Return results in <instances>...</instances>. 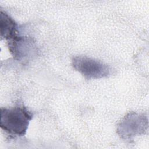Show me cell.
I'll list each match as a JSON object with an SVG mask.
<instances>
[{"label": "cell", "mask_w": 149, "mask_h": 149, "mask_svg": "<svg viewBox=\"0 0 149 149\" xmlns=\"http://www.w3.org/2000/svg\"><path fill=\"white\" fill-rule=\"evenodd\" d=\"M18 26L15 21L6 12L1 11L0 33L1 38L9 40L17 36Z\"/></svg>", "instance_id": "5"}, {"label": "cell", "mask_w": 149, "mask_h": 149, "mask_svg": "<svg viewBox=\"0 0 149 149\" xmlns=\"http://www.w3.org/2000/svg\"><path fill=\"white\" fill-rule=\"evenodd\" d=\"M74 69L88 80L108 77L111 73V68L102 62L86 56H77L72 59Z\"/></svg>", "instance_id": "3"}, {"label": "cell", "mask_w": 149, "mask_h": 149, "mask_svg": "<svg viewBox=\"0 0 149 149\" xmlns=\"http://www.w3.org/2000/svg\"><path fill=\"white\" fill-rule=\"evenodd\" d=\"M32 117V113L23 106L1 108L0 126L10 134L22 136L26 134Z\"/></svg>", "instance_id": "1"}, {"label": "cell", "mask_w": 149, "mask_h": 149, "mask_svg": "<svg viewBox=\"0 0 149 149\" xmlns=\"http://www.w3.org/2000/svg\"><path fill=\"white\" fill-rule=\"evenodd\" d=\"M8 48L13 58L23 61L34 55L37 52L36 46L31 38L16 36L8 41Z\"/></svg>", "instance_id": "4"}, {"label": "cell", "mask_w": 149, "mask_h": 149, "mask_svg": "<svg viewBox=\"0 0 149 149\" xmlns=\"http://www.w3.org/2000/svg\"><path fill=\"white\" fill-rule=\"evenodd\" d=\"M148 118L134 112L125 115L117 126V133L123 140L130 141L137 136L144 134L148 129Z\"/></svg>", "instance_id": "2"}]
</instances>
